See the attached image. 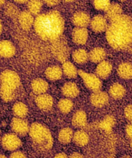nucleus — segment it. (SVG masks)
<instances>
[{
    "instance_id": "nucleus-24",
    "label": "nucleus",
    "mask_w": 132,
    "mask_h": 158,
    "mask_svg": "<svg viewBox=\"0 0 132 158\" xmlns=\"http://www.w3.org/2000/svg\"><path fill=\"white\" fill-rule=\"evenodd\" d=\"M74 131L69 127H64L62 128L58 134V139L61 143L63 144H69L72 140H73Z\"/></svg>"
},
{
    "instance_id": "nucleus-39",
    "label": "nucleus",
    "mask_w": 132,
    "mask_h": 158,
    "mask_svg": "<svg viewBox=\"0 0 132 158\" xmlns=\"http://www.w3.org/2000/svg\"><path fill=\"white\" fill-rule=\"evenodd\" d=\"M126 133L127 136L132 141V123L127 125L126 128Z\"/></svg>"
},
{
    "instance_id": "nucleus-29",
    "label": "nucleus",
    "mask_w": 132,
    "mask_h": 158,
    "mask_svg": "<svg viewBox=\"0 0 132 158\" xmlns=\"http://www.w3.org/2000/svg\"><path fill=\"white\" fill-rule=\"evenodd\" d=\"M122 7L118 3L111 4L109 8L105 11L106 17L110 20L122 15Z\"/></svg>"
},
{
    "instance_id": "nucleus-13",
    "label": "nucleus",
    "mask_w": 132,
    "mask_h": 158,
    "mask_svg": "<svg viewBox=\"0 0 132 158\" xmlns=\"http://www.w3.org/2000/svg\"><path fill=\"white\" fill-rule=\"evenodd\" d=\"M72 22L77 27L86 28L90 23L91 19L90 15L87 12L79 11L74 15Z\"/></svg>"
},
{
    "instance_id": "nucleus-45",
    "label": "nucleus",
    "mask_w": 132,
    "mask_h": 158,
    "mask_svg": "<svg viewBox=\"0 0 132 158\" xmlns=\"http://www.w3.org/2000/svg\"><path fill=\"white\" fill-rule=\"evenodd\" d=\"M63 1H64L65 2H67V3H70V2H74V0H63Z\"/></svg>"
},
{
    "instance_id": "nucleus-7",
    "label": "nucleus",
    "mask_w": 132,
    "mask_h": 158,
    "mask_svg": "<svg viewBox=\"0 0 132 158\" xmlns=\"http://www.w3.org/2000/svg\"><path fill=\"white\" fill-rule=\"evenodd\" d=\"M2 145L3 148L8 151H14L17 150L21 147L22 141L19 136L13 133H9L5 134L1 140Z\"/></svg>"
},
{
    "instance_id": "nucleus-42",
    "label": "nucleus",
    "mask_w": 132,
    "mask_h": 158,
    "mask_svg": "<svg viewBox=\"0 0 132 158\" xmlns=\"http://www.w3.org/2000/svg\"><path fill=\"white\" fill-rule=\"evenodd\" d=\"M29 1V0H14V2L16 3H19V4H23V3H25Z\"/></svg>"
},
{
    "instance_id": "nucleus-37",
    "label": "nucleus",
    "mask_w": 132,
    "mask_h": 158,
    "mask_svg": "<svg viewBox=\"0 0 132 158\" xmlns=\"http://www.w3.org/2000/svg\"><path fill=\"white\" fill-rule=\"evenodd\" d=\"M9 158H27V157L21 151L16 150L10 154Z\"/></svg>"
},
{
    "instance_id": "nucleus-49",
    "label": "nucleus",
    "mask_w": 132,
    "mask_h": 158,
    "mask_svg": "<svg viewBox=\"0 0 132 158\" xmlns=\"http://www.w3.org/2000/svg\"><path fill=\"white\" fill-rule=\"evenodd\" d=\"M0 139H1V137H0Z\"/></svg>"
},
{
    "instance_id": "nucleus-23",
    "label": "nucleus",
    "mask_w": 132,
    "mask_h": 158,
    "mask_svg": "<svg viewBox=\"0 0 132 158\" xmlns=\"http://www.w3.org/2000/svg\"><path fill=\"white\" fill-rule=\"evenodd\" d=\"M109 94L114 99H121L126 94V89L122 84L119 83H114L110 86Z\"/></svg>"
},
{
    "instance_id": "nucleus-25",
    "label": "nucleus",
    "mask_w": 132,
    "mask_h": 158,
    "mask_svg": "<svg viewBox=\"0 0 132 158\" xmlns=\"http://www.w3.org/2000/svg\"><path fill=\"white\" fill-rule=\"evenodd\" d=\"M73 141L79 147H84L89 142V135L84 130H77L74 134Z\"/></svg>"
},
{
    "instance_id": "nucleus-4",
    "label": "nucleus",
    "mask_w": 132,
    "mask_h": 158,
    "mask_svg": "<svg viewBox=\"0 0 132 158\" xmlns=\"http://www.w3.org/2000/svg\"><path fill=\"white\" fill-rule=\"evenodd\" d=\"M52 42L53 55L59 62H64L67 61L70 56V50L67 40L61 36Z\"/></svg>"
},
{
    "instance_id": "nucleus-2",
    "label": "nucleus",
    "mask_w": 132,
    "mask_h": 158,
    "mask_svg": "<svg viewBox=\"0 0 132 158\" xmlns=\"http://www.w3.org/2000/svg\"><path fill=\"white\" fill-rule=\"evenodd\" d=\"M29 135L37 148L43 151L50 150L54 144L53 137L50 130L44 124L36 122L30 127Z\"/></svg>"
},
{
    "instance_id": "nucleus-47",
    "label": "nucleus",
    "mask_w": 132,
    "mask_h": 158,
    "mask_svg": "<svg viewBox=\"0 0 132 158\" xmlns=\"http://www.w3.org/2000/svg\"><path fill=\"white\" fill-rule=\"evenodd\" d=\"M122 158H131V157H128V156H124V157H122Z\"/></svg>"
},
{
    "instance_id": "nucleus-1",
    "label": "nucleus",
    "mask_w": 132,
    "mask_h": 158,
    "mask_svg": "<svg viewBox=\"0 0 132 158\" xmlns=\"http://www.w3.org/2000/svg\"><path fill=\"white\" fill-rule=\"evenodd\" d=\"M106 37L111 48L132 53V18L121 15L110 21Z\"/></svg>"
},
{
    "instance_id": "nucleus-35",
    "label": "nucleus",
    "mask_w": 132,
    "mask_h": 158,
    "mask_svg": "<svg viewBox=\"0 0 132 158\" xmlns=\"http://www.w3.org/2000/svg\"><path fill=\"white\" fill-rule=\"evenodd\" d=\"M114 123L115 121L114 117H112L111 116H107L105 118H104V120L101 123L100 127L103 129L108 131L111 129L112 127L114 126Z\"/></svg>"
},
{
    "instance_id": "nucleus-15",
    "label": "nucleus",
    "mask_w": 132,
    "mask_h": 158,
    "mask_svg": "<svg viewBox=\"0 0 132 158\" xmlns=\"http://www.w3.org/2000/svg\"><path fill=\"white\" fill-rule=\"evenodd\" d=\"M16 53V48L12 42L9 40H2L0 42V56L3 58H9Z\"/></svg>"
},
{
    "instance_id": "nucleus-43",
    "label": "nucleus",
    "mask_w": 132,
    "mask_h": 158,
    "mask_svg": "<svg viewBox=\"0 0 132 158\" xmlns=\"http://www.w3.org/2000/svg\"><path fill=\"white\" fill-rule=\"evenodd\" d=\"M3 31V25H2V22L1 21V19H0V35L2 34Z\"/></svg>"
},
{
    "instance_id": "nucleus-36",
    "label": "nucleus",
    "mask_w": 132,
    "mask_h": 158,
    "mask_svg": "<svg viewBox=\"0 0 132 158\" xmlns=\"http://www.w3.org/2000/svg\"><path fill=\"white\" fill-rule=\"evenodd\" d=\"M124 116L130 121H132V104H130L124 109Z\"/></svg>"
},
{
    "instance_id": "nucleus-11",
    "label": "nucleus",
    "mask_w": 132,
    "mask_h": 158,
    "mask_svg": "<svg viewBox=\"0 0 132 158\" xmlns=\"http://www.w3.org/2000/svg\"><path fill=\"white\" fill-rule=\"evenodd\" d=\"M36 104L37 106L41 110L49 111L50 110L54 104V99L52 97L47 94L39 95L35 99Z\"/></svg>"
},
{
    "instance_id": "nucleus-31",
    "label": "nucleus",
    "mask_w": 132,
    "mask_h": 158,
    "mask_svg": "<svg viewBox=\"0 0 132 158\" xmlns=\"http://www.w3.org/2000/svg\"><path fill=\"white\" fill-rule=\"evenodd\" d=\"M58 108L61 113L67 114H69L73 109L74 103L72 101L70 98H62L59 101L57 104Z\"/></svg>"
},
{
    "instance_id": "nucleus-22",
    "label": "nucleus",
    "mask_w": 132,
    "mask_h": 158,
    "mask_svg": "<svg viewBox=\"0 0 132 158\" xmlns=\"http://www.w3.org/2000/svg\"><path fill=\"white\" fill-rule=\"evenodd\" d=\"M117 73L121 78L128 80L132 78V64L123 62L117 68Z\"/></svg>"
},
{
    "instance_id": "nucleus-50",
    "label": "nucleus",
    "mask_w": 132,
    "mask_h": 158,
    "mask_svg": "<svg viewBox=\"0 0 132 158\" xmlns=\"http://www.w3.org/2000/svg\"><path fill=\"white\" fill-rule=\"evenodd\" d=\"M93 1H94V0H93Z\"/></svg>"
},
{
    "instance_id": "nucleus-19",
    "label": "nucleus",
    "mask_w": 132,
    "mask_h": 158,
    "mask_svg": "<svg viewBox=\"0 0 132 158\" xmlns=\"http://www.w3.org/2000/svg\"><path fill=\"white\" fill-rule=\"evenodd\" d=\"M31 88L33 92L37 95L46 94L49 89V84L43 78H37L33 80L31 83Z\"/></svg>"
},
{
    "instance_id": "nucleus-38",
    "label": "nucleus",
    "mask_w": 132,
    "mask_h": 158,
    "mask_svg": "<svg viewBox=\"0 0 132 158\" xmlns=\"http://www.w3.org/2000/svg\"><path fill=\"white\" fill-rule=\"evenodd\" d=\"M43 2L49 6H54L59 3L61 0H43Z\"/></svg>"
},
{
    "instance_id": "nucleus-41",
    "label": "nucleus",
    "mask_w": 132,
    "mask_h": 158,
    "mask_svg": "<svg viewBox=\"0 0 132 158\" xmlns=\"http://www.w3.org/2000/svg\"><path fill=\"white\" fill-rule=\"evenodd\" d=\"M54 158H69V157H68V156L63 153V152H60L58 153L57 154H56L54 157Z\"/></svg>"
},
{
    "instance_id": "nucleus-6",
    "label": "nucleus",
    "mask_w": 132,
    "mask_h": 158,
    "mask_svg": "<svg viewBox=\"0 0 132 158\" xmlns=\"http://www.w3.org/2000/svg\"><path fill=\"white\" fill-rule=\"evenodd\" d=\"M78 75L81 77L86 87L88 89L93 92L101 90L103 84L100 78L97 75L87 73L82 70L78 71Z\"/></svg>"
},
{
    "instance_id": "nucleus-40",
    "label": "nucleus",
    "mask_w": 132,
    "mask_h": 158,
    "mask_svg": "<svg viewBox=\"0 0 132 158\" xmlns=\"http://www.w3.org/2000/svg\"><path fill=\"white\" fill-rule=\"evenodd\" d=\"M69 158H84V156L79 152H74L69 156Z\"/></svg>"
},
{
    "instance_id": "nucleus-28",
    "label": "nucleus",
    "mask_w": 132,
    "mask_h": 158,
    "mask_svg": "<svg viewBox=\"0 0 132 158\" xmlns=\"http://www.w3.org/2000/svg\"><path fill=\"white\" fill-rule=\"evenodd\" d=\"M12 111L16 117L25 118L28 114L29 109L27 106L23 102H17L13 106Z\"/></svg>"
},
{
    "instance_id": "nucleus-8",
    "label": "nucleus",
    "mask_w": 132,
    "mask_h": 158,
    "mask_svg": "<svg viewBox=\"0 0 132 158\" xmlns=\"http://www.w3.org/2000/svg\"><path fill=\"white\" fill-rule=\"evenodd\" d=\"M10 127L14 134L17 135L23 136L29 132L30 126L28 121H26L24 118L16 117L12 119Z\"/></svg>"
},
{
    "instance_id": "nucleus-16",
    "label": "nucleus",
    "mask_w": 132,
    "mask_h": 158,
    "mask_svg": "<svg viewBox=\"0 0 132 158\" xmlns=\"http://www.w3.org/2000/svg\"><path fill=\"white\" fill-rule=\"evenodd\" d=\"M72 40L77 45H84L87 42L88 32L86 28L76 27L72 33Z\"/></svg>"
},
{
    "instance_id": "nucleus-33",
    "label": "nucleus",
    "mask_w": 132,
    "mask_h": 158,
    "mask_svg": "<svg viewBox=\"0 0 132 158\" xmlns=\"http://www.w3.org/2000/svg\"><path fill=\"white\" fill-rule=\"evenodd\" d=\"M5 12L6 16L10 18H16L17 16H19V15L18 8L15 5L12 3H9L5 6Z\"/></svg>"
},
{
    "instance_id": "nucleus-44",
    "label": "nucleus",
    "mask_w": 132,
    "mask_h": 158,
    "mask_svg": "<svg viewBox=\"0 0 132 158\" xmlns=\"http://www.w3.org/2000/svg\"><path fill=\"white\" fill-rule=\"evenodd\" d=\"M6 0H0V6H2L5 3Z\"/></svg>"
},
{
    "instance_id": "nucleus-18",
    "label": "nucleus",
    "mask_w": 132,
    "mask_h": 158,
    "mask_svg": "<svg viewBox=\"0 0 132 158\" xmlns=\"http://www.w3.org/2000/svg\"><path fill=\"white\" fill-rule=\"evenodd\" d=\"M61 92L63 95L67 98H74L79 95V89L76 83L68 82L63 85Z\"/></svg>"
},
{
    "instance_id": "nucleus-5",
    "label": "nucleus",
    "mask_w": 132,
    "mask_h": 158,
    "mask_svg": "<svg viewBox=\"0 0 132 158\" xmlns=\"http://www.w3.org/2000/svg\"><path fill=\"white\" fill-rule=\"evenodd\" d=\"M2 86L16 91L21 83L20 77L16 72L12 70H5L0 75Z\"/></svg>"
},
{
    "instance_id": "nucleus-27",
    "label": "nucleus",
    "mask_w": 132,
    "mask_h": 158,
    "mask_svg": "<svg viewBox=\"0 0 132 158\" xmlns=\"http://www.w3.org/2000/svg\"><path fill=\"white\" fill-rule=\"evenodd\" d=\"M72 58L75 62L78 64H84L89 58V54L83 49H78L72 53Z\"/></svg>"
},
{
    "instance_id": "nucleus-3",
    "label": "nucleus",
    "mask_w": 132,
    "mask_h": 158,
    "mask_svg": "<svg viewBox=\"0 0 132 158\" xmlns=\"http://www.w3.org/2000/svg\"><path fill=\"white\" fill-rule=\"evenodd\" d=\"M46 25L49 35V41L53 42L60 38L64 31V21L58 11L52 10L45 14Z\"/></svg>"
},
{
    "instance_id": "nucleus-46",
    "label": "nucleus",
    "mask_w": 132,
    "mask_h": 158,
    "mask_svg": "<svg viewBox=\"0 0 132 158\" xmlns=\"http://www.w3.org/2000/svg\"><path fill=\"white\" fill-rule=\"evenodd\" d=\"M0 158H8V157L3 154H0Z\"/></svg>"
},
{
    "instance_id": "nucleus-14",
    "label": "nucleus",
    "mask_w": 132,
    "mask_h": 158,
    "mask_svg": "<svg viewBox=\"0 0 132 158\" xmlns=\"http://www.w3.org/2000/svg\"><path fill=\"white\" fill-rule=\"evenodd\" d=\"M19 23L23 29L29 31L34 25L35 19L29 10L22 11L18 16Z\"/></svg>"
},
{
    "instance_id": "nucleus-32",
    "label": "nucleus",
    "mask_w": 132,
    "mask_h": 158,
    "mask_svg": "<svg viewBox=\"0 0 132 158\" xmlns=\"http://www.w3.org/2000/svg\"><path fill=\"white\" fill-rule=\"evenodd\" d=\"M43 6L41 0H30L28 3V10L32 15H37Z\"/></svg>"
},
{
    "instance_id": "nucleus-48",
    "label": "nucleus",
    "mask_w": 132,
    "mask_h": 158,
    "mask_svg": "<svg viewBox=\"0 0 132 158\" xmlns=\"http://www.w3.org/2000/svg\"><path fill=\"white\" fill-rule=\"evenodd\" d=\"M118 1H119V2H125V1H126V0H118Z\"/></svg>"
},
{
    "instance_id": "nucleus-34",
    "label": "nucleus",
    "mask_w": 132,
    "mask_h": 158,
    "mask_svg": "<svg viewBox=\"0 0 132 158\" xmlns=\"http://www.w3.org/2000/svg\"><path fill=\"white\" fill-rule=\"evenodd\" d=\"M110 0H94V7L101 11H106L110 6Z\"/></svg>"
},
{
    "instance_id": "nucleus-9",
    "label": "nucleus",
    "mask_w": 132,
    "mask_h": 158,
    "mask_svg": "<svg viewBox=\"0 0 132 158\" xmlns=\"http://www.w3.org/2000/svg\"><path fill=\"white\" fill-rule=\"evenodd\" d=\"M34 28L37 35L45 41H49V35L46 25L45 14L37 16L34 20Z\"/></svg>"
},
{
    "instance_id": "nucleus-12",
    "label": "nucleus",
    "mask_w": 132,
    "mask_h": 158,
    "mask_svg": "<svg viewBox=\"0 0 132 158\" xmlns=\"http://www.w3.org/2000/svg\"><path fill=\"white\" fill-rule=\"evenodd\" d=\"M91 29L96 32H102L107 31L108 27L107 19L102 15L94 16L90 22Z\"/></svg>"
},
{
    "instance_id": "nucleus-26",
    "label": "nucleus",
    "mask_w": 132,
    "mask_h": 158,
    "mask_svg": "<svg viewBox=\"0 0 132 158\" xmlns=\"http://www.w3.org/2000/svg\"><path fill=\"white\" fill-rule=\"evenodd\" d=\"M106 51L102 48H95L92 49L89 53L90 60L94 63H100L104 60Z\"/></svg>"
},
{
    "instance_id": "nucleus-10",
    "label": "nucleus",
    "mask_w": 132,
    "mask_h": 158,
    "mask_svg": "<svg viewBox=\"0 0 132 158\" xmlns=\"http://www.w3.org/2000/svg\"><path fill=\"white\" fill-rule=\"evenodd\" d=\"M90 101L94 107L102 108L107 105L109 101V96L107 93L103 91H97L92 93Z\"/></svg>"
},
{
    "instance_id": "nucleus-30",
    "label": "nucleus",
    "mask_w": 132,
    "mask_h": 158,
    "mask_svg": "<svg viewBox=\"0 0 132 158\" xmlns=\"http://www.w3.org/2000/svg\"><path fill=\"white\" fill-rule=\"evenodd\" d=\"M62 69L63 73L70 78H74L78 75V70L76 67L69 61L63 62L62 65Z\"/></svg>"
},
{
    "instance_id": "nucleus-21",
    "label": "nucleus",
    "mask_w": 132,
    "mask_h": 158,
    "mask_svg": "<svg viewBox=\"0 0 132 158\" xmlns=\"http://www.w3.org/2000/svg\"><path fill=\"white\" fill-rule=\"evenodd\" d=\"M63 69L58 65H52L45 71V75L49 80L56 81L61 78L63 76Z\"/></svg>"
},
{
    "instance_id": "nucleus-17",
    "label": "nucleus",
    "mask_w": 132,
    "mask_h": 158,
    "mask_svg": "<svg viewBox=\"0 0 132 158\" xmlns=\"http://www.w3.org/2000/svg\"><path fill=\"white\" fill-rule=\"evenodd\" d=\"M112 69H113L112 64L108 61L103 60L97 65L95 69V73L100 78L106 79L109 77Z\"/></svg>"
},
{
    "instance_id": "nucleus-20",
    "label": "nucleus",
    "mask_w": 132,
    "mask_h": 158,
    "mask_svg": "<svg viewBox=\"0 0 132 158\" xmlns=\"http://www.w3.org/2000/svg\"><path fill=\"white\" fill-rule=\"evenodd\" d=\"M72 125L76 128L84 127L87 123V115L83 110H78L74 113L72 118Z\"/></svg>"
}]
</instances>
